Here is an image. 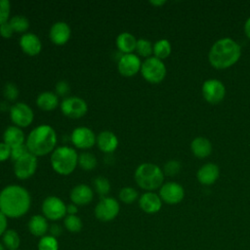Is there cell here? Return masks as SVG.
Instances as JSON below:
<instances>
[{
    "label": "cell",
    "instance_id": "obj_34",
    "mask_svg": "<svg viewBox=\"0 0 250 250\" xmlns=\"http://www.w3.org/2000/svg\"><path fill=\"white\" fill-rule=\"evenodd\" d=\"M119 198L126 204L133 203L138 198V191L131 187L123 188L119 192Z\"/></svg>",
    "mask_w": 250,
    "mask_h": 250
},
{
    "label": "cell",
    "instance_id": "obj_47",
    "mask_svg": "<svg viewBox=\"0 0 250 250\" xmlns=\"http://www.w3.org/2000/svg\"><path fill=\"white\" fill-rule=\"evenodd\" d=\"M149 3L150 4H152V5H154V6H162V5H164L165 3H166V1H164V0H151V1H149Z\"/></svg>",
    "mask_w": 250,
    "mask_h": 250
},
{
    "label": "cell",
    "instance_id": "obj_12",
    "mask_svg": "<svg viewBox=\"0 0 250 250\" xmlns=\"http://www.w3.org/2000/svg\"><path fill=\"white\" fill-rule=\"evenodd\" d=\"M62 111L70 118H80L87 111V104L78 97H68L61 104Z\"/></svg>",
    "mask_w": 250,
    "mask_h": 250
},
{
    "label": "cell",
    "instance_id": "obj_38",
    "mask_svg": "<svg viewBox=\"0 0 250 250\" xmlns=\"http://www.w3.org/2000/svg\"><path fill=\"white\" fill-rule=\"evenodd\" d=\"M10 2L8 0H0V25L8 21L10 15Z\"/></svg>",
    "mask_w": 250,
    "mask_h": 250
},
{
    "label": "cell",
    "instance_id": "obj_35",
    "mask_svg": "<svg viewBox=\"0 0 250 250\" xmlns=\"http://www.w3.org/2000/svg\"><path fill=\"white\" fill-rule=\"evenodd\" d=\"M94 187L96 191L102 196L107 194L110 189V184L104 177H97L94 180Z\"/></svg>",
    "mask_w": 250,
    "mask_h": 250
},
{
    "label": "cell",
    "instance_id": "obj_23",
    "mask_svg": "<svg viewBox=\"0 0 250 250\" xmlns=\"http://www.w3.org/2000/svg\"><path fill=\"white\" fill-rule=\"evenodd\" d=\"M3 139H4V143L7 144L12 148L23 144L24 134L20 127L10 126L5 130L3 134Z\"/></svg>",
    "mask_w": 250,
    "mask_h": 250
},
{
    "label": "cell",
    "instance_id": "obj_17",
    "mask_svg": "<svg viewBox=\"0 0 250 250\" xmlns=\"http://www.w3.org/2000/svg\"><path fill=\"white\" fill-rule=\"evenodd\" d=\"M139 205L141 209L147 214L157 213L162 206V200L159 195L152 191H147L139 199Z\"/></svg>",
    "mask_w": 250,
    "mask_h": 250
},
{
    "label": "cell",
    "instance_id": "obj_24",
    "mask_svg": "<svg viewBox=\"0 0 250 250\" xmlns=\"http://www.w3.org/2000/svg\"><path fill=\"white\" fill-rule=\"evenodd\" d=\"M28 229L31 234L35 236H44L48 230V223L45 217L41 215H34L32 216L27 224Z\"/></svg>",
    "mask_w": 250,
    "mask_h": 250
},
{
    "label": "cell",
    "instance_id": "obj_37",
    "mask_svg": "<svg viewBox=\"0 0 250 250\" xmlns=\"http://www.w3.org/2000/svg\"><path fill=\"white\" fill-rule=\"evenodd\" d=\"M28 152H29V150H28L26 145L22 144V145H20V146H17L15 147L11 148V158H12V160H14L16 162L18 159H20L23 155L27 154Z\"/></svg>",
    "mask_w": 250,
    "mask_h": 250
},
{
    "label": "cell",
    "instance_id": "obj_7",
    "mask_svg": "<svg viewBox=\"0 0 250 250\" xmlns=\"http://www.w3.org/2000/svg\"><path fill=\"white\" fill-rule=\"evenodd\" d=\"M201 93L207 103L217 104L225 99L226 87L223 82L218 79H207L202 84Z\"/></svg>",
    "mask_w": 250,
    "mask_h": 250
},
{
    "label": "cell",
    "instance_id": "obj_42",
    "mask_svg": "<svg viewBox=\"0 0 250 250\" xmlns=\"http://www.w3.org/2000/svg\"><path fill=\"white\" fill-rule=\"evenodd\" d=\"M11 157V147L3 143H0V161H4Z\"/></svg>",
    "mask_w": 250,
    "mask_h": 250
},
{
    "label": "cell",
    "instance_id": "obj_5",
    "mask_svg": "<svg viewBox=\"0 0 250 250\" xmlns=\"http://www.w3.org/2000/svg\"><path fill=\"white\" fill-rule=\"evenodd\" d=\"M51 164L57 173L69 175L78 164V155L76 151L69 146H60L53 151Z\"/></svg>",
    "mask_w": 250,
    "mask_h": 250
},
{
    "label": "cell",
    "instance_id": "obj_28",
    "mask_svg": "<svg viewBox=\"0 0 250 250\" xmlns=\"http://www.w3.org/2000/svg\"><path fill=\"white\" fill-rule=\"evenodd\" d=\"M2 241L9 250H18L21 244L20 235L15 229H7L2 235Z\"/></svg>",
    "mask_w": 250,
    "mask_h": 250
},
{
    "label": "cell",
    "instance_id": "obj_21",
    "mask_svg": "<svg viewBox=\"0 0 250 250\" xmlns=\"http://www.w3.org/2000/svg\"><path fill=\"white\" fill-rule=\"evenodd\" d=\"M20 45L22 51L29 55L35 56L38 55L41 51V41L37 35L33 33H25L20 39Z\"/></svg>",
    "mask_w": 250,
    "mask_h": 250
},
{
    "label": "cell",
    "instance_id": "obj_44",
    "mask_svg": "<svg viewBox=\"0 0 250 250\" xmlns=\"http://www.w3.org/2000/svg\"><path fill=\"white\" fill-rule=\"evenodd\" d=\"M62 229L61 226H59V225H56V224L51 226V229H50V232H51V235H52V236H54V237H57V236H59V235L62 233Z\"/></svg>",
    "mask_w": 250,
    "mask_h": 250
},
{
    "label": "cell",
    "instance_id": "obj_10",
    "mask_svg": "<svg viewBox=\"0 0 250 250\" xmlns=\"http://www.w3.org/2000/svg\"><path fill=\"white\" fill-rule=\"evenodd\" d=\"M159 196L167 204H178L185 197V189L178 183L168 182L160 187Z\"/></svg>",
    "mask_w": 250,
    "mask_h": 250
},
{
    "label": "cell",
    "instance_id": "obj_9",
    "mask_svg": "<svg viewBox=\"0 0 250 250\" xmlns=\"http://www.w3.org/2000/svg\"><path fill=\"white\" fill-rule=\"evenodd\" d=\"M42 212L45 218L57 221L66 214V206L63 201L57 196H48L42 203Z\"/></svg>",
    "mask_w": 250,
    "mask_h": 250
},
{
    "label": "cell",
    "instance_id": "obj_32",
    "mask_svg": "<svg viewBox=\"0 0 250 250\" xmlns=\"http://www.w3.org/2000/svg\"><path fill=\"white\" fill-rule=\"evenodd\" d=\"M38 250H59V242L52 235H44L38 242Z\"/></svg>",
    "mask_w": 250,
    "mask_h": 250
},
{
    "label": "cell",
    "instance_id": "obj_15",
    "mask_svg": "<svg viewBox=\"0 0 250 250\" xmlns=\"http://www.w3.org/2000/svg\"><path fill=\"white\" fill-rule=\"evenodd\" d=\"M140 58L134 54H124L118 62V70L124 76H133L141 70Z\"/></svg>",
    "mask_w": 250,
    "mask_h": 250
},
{
    "label": "cell",
    "instance_id": "obj_22",
    "mask_svg": "<svg viewBox=\"0 0 250 250\" xmlns=\"http://www.w3.org/2000/svg\"><path fill=\"white\" fill-rule=\"evenodd\" d=\"M97 144L99 148L106 153L112 152L118 146V140L116 136L110 131H103L98 135Z\"/></svg>",
    "mask_w": 250,
    "mask_h": 250
},
{
    "label": "cell",
    "instance_id": "obj_19",
    "mask_svg": "<svg viewBox=\"0 0 250 250\" xmlns=\"http://www.w3.org/2000/svg\"><path fill=\"white\" fill-rule=\"evenodd\" d=\"M70 36V28L64 21L54 23L50 29V39L57 45H62L67 42Z\"/></svg>",
    "mask_w": 250,
    "mask_h": 250
},
{
    "label": "cell",
    "instance_id": "obj_14",
    "mask_svg": "<svg viewBox=\"0 0 250 250\" xmlns=\"http://www.w3.org/2000/svg\"><path fill=\"white\" fill-rule=\"evenodd\" d=\"M71 141L78 148H89L94 146L97 139L91 129L87 127H78L72 131Z\"/></svg>",
    "mask_w": 250,
    "mask_h": 250
},
{
    "label": "cell",
    "instance_id": "obj_13",
    "mask_svg": "<svg viewBox=\"0 0 250 250\" xmlns=\"http://www.w3.org/2000/svg\"><path fill=\"white\" fill-rule=\"evenodd\" d=\"M10 117L18 127H26L33 120V111L27 104L17 103L10 108Z\"/></svg>",
    "mask_w": 250,
    "mask_h": 250
},
{
    "label": "cell",
    "instance_id": "obj_11",
    "mask_svg": "<svg viewBox=\"0 0 250 250\" xmlns=\"http://www.w3.org/2000/svg\"><path fill=\"white\" fill-rule=\"evenodd\" d=\"M36 168L37 158L34 154L28 152L15 162L14 171L19 179L24 180L31 177L35 173Z\"/></svg>",
    "mask_w": 250,
    "mask_h": 250
},
{
    "label": "cell",
    "instance_id": "obj_18",
    "mask_svg": "<svg viewBox=\"0 0 250 250\" xmlns=\"http://www.w3.org/2000/svg\"><path fill=\"white\" fill-rule=\"evenodd\" d=\"M92 188L87 185H78L70 191V199L75 205H87L93 199Z\"/></svg>",
    "mask_w": 250,
    "mask_h": 250
},
{
    "label": "cell",
    "instance_id": "obj_39",
    "mask_svg": "<svg viewBox=\"0 0 250 250\" xmlns=\"http://www.w3.org/2000/svg\"><path fill=\"white\" fill-rule=\"evenodd\" d=\"M19 95V91L18 88L15 84L13 83H7L4 87V96L10 100V101H14L17 99Z\"/></svg>",
    "mask_w": 250,
    "mask_h": 250
},
{
    "label": "cell",
    "instance_id": "obj_8",
    "mask_svg": "<svg viewBox=\"0 0 250 250\" xmlns=\"http://www.w3.org/2000/svg\"><path fill=\"white\" fill-rule=\"evenodd\" d=\"M119 203L112 197H103L95 207V216L102 222L113 220L119 213Z\"/></svg>",
    "mask_w": 250,
    "mask_h": 250
},
{
    "label": "cell",
    "instance_id": "obj_48",
    "mask_svg": "<svg viewBox=\"0 0 250 250\" xmlns=\"http://www.w3.org/2000/svg\"><path fill=\"white\" fill-rule=\"evenodd\" d=\"M0 250H4V245L2 243H0Z\"/></svg>",
    "mask_w": 250,
    "mask_h": 250
},
{
    "label": "cell",
    "instance_id": "obj_33",
    "mask_svg": "<svg viewBox=\"0 0 250 250\" xmlns=\"http://www.w3.org/2000/svg\"><path fill=\"white\" fill-rule=\"evenodd\" d=\"M137 53L142 57H148L153 53V45L146 39L141 38L137 40L136 49Z\"/></svg>",
    "mask_w": 250,
    "mask_h": 250
},
{
    "label": "cell",
    "instance_id": "obj_3",
    "mask_svg": "<svg viewBox=\"0 0 250 250\" xmlns=\"http://www.w3.org/2000/svg\"><path fill=\"white\" fill-rule=\"evenodd\" d=\"M57 143L55 130L46 124L34 128L28 135L26 146L30 153L36 155H45L51 152Z\"/></svg>",
    "mask_w": 250,
    "mask_h": 250
},
{
    "label": "cell",
    "instance_id": "obj_26",
    "mask_svg": "<svg viewBox=\"0 0 250 250\" xmlns=\"http://www.w3.org/2000/svg\"><path fill=\"white\" fill-rule=\"evenodd\" d=\"M36 103L41 109L49 111L55 109L58 106L59 100L57 94L52 92H43L37 97Z\"/></svg>",
    "mask_w": 250,
    "mask_h": 250
},
{
    "label": "cell",
    "instance_id": "obj_45",
    "mask_svg": "<svg viewBox=\"0 0 250 250\" xmlns=\"http://www.w3.org/2000/svg\"><path fill=\"white\" fill-rule=\"evenodd\" d=\"M78 209H77V205H75L74 203H71V204H68L66 206V213L68 215H76Z\"/></svg>",
    "mask_w": 250,
    "mask_h": 250
},
{
    "label": "cell",
    "instance_id": "obj_2",
    "mask_svg": "<svg viewBox=\"0 0 250 250\" xmlns=\"http://www.w3.org/2000/svg\"><path fill=\"white\" fill-rule=\"evenodd\" d=\"M241 57V46L230 37L217 40L209 50L208 62L216 69H226L235 64Z\"/></svg>",
    "mask_w": 250,
    "mask_h": 250
},
{
    "label": "cell",
    "instance_id": "obj_41",
    "mask_svg": "<svg viewBox=\"0 0 250 250\" xmlns=\"http://www.w3.org/2000/svg\"><path fill=\"white\" fill-rule=\"evenodd\" d=\"M69 92V86L67 84V82L65 81H60L57 83L56 85V94L57 96H64L66 94H68Z\"/></svg>",
    "mask_w": 250,
    "mask_h": 250
},
{
    "label": "cell",
    "instance_id": "obj_36",
    "mask_svg": "<svg viewBox=\"0 0 250 250\" xmlns=\"http://www.w3.org/2000/svg\"><path fill=\"white\" fill-rule=\"evenodd\" d=\"M181 169H182L181 162L173 159V160H169L165 163L164 168H163V173H164V175L173 177V176L178 175L180 173Z\"/></svg>",
    "mask_w": 250,
    "mask_h": 250
},
{
    "label": "cell",
    "instance_id": "obj_40",
    "mask_svg": "<svg viewBox=\"0 0 250 250\" xmlns=\"http://www.w3.org/2000/svg\"><path fill=\"white\" fill-rule=\"evenodd\" d=\"M13 33H14V30L9 21H6L0 25V34L2 37L10 38L13 35Z\"/></svg>",
    "mask_w": 250,
    "mask_h": 250
},
{
    "label": "cell",
    "instance_id": "obj_20",
    "mask_svg": "<svg viewBox=\"0 0 250 250\" xmlns=\"http://www.w3.org/2000/svg\"><path fill=\"white\" fill-rule=\"evenodd\" d=\"M190 150L195 157L203 159L211 154L212 144L205 137H196L190 143Z\"/></svg>",
    "mask_w": 250,
    "mask_h": 250
},
{
    "label": "cell",
    "instance_id": "obj_31",
    "mask_svg": "<svg viewBox=\"0 0 250 250\" xmlns=\"http://www.w3.org/2000/svg\"><path fill=\"white\" fill-rule=\"evenodd\" d=\"M64 227L70 232H79L82 229V222L76 215H67L64 218Z\"/></svg>",
    "mask_w": 250,
    "mask_h": 250
},
{
    "label": "cell",
    "instance_id": "obj_16",
    "mask_svg": "<svg viewBox=\"0 0 250 250\" xmlns=\"http://www.w3.org/2000/svg\"><path fill=\"white\" fill-rule=\"evenodd\" d=\"M220 176V168L217 164L208 162L202 165L196 173L197 181L203 186L213 185Z\"/></svg>",
    "mask_w": 250,
    "mask_h": 250
},
{
    "label": "cell",
    "instance_id": "obj_25",
    "mask_svg": "<svg viewBox=\"0 0 250 250\" xmlns=\"http://www.w3.org/2000/svg\"><path fill=\"white\" fill-rule=\"evenodd\" d=\"M116 45L121 52L125 54H131V52L136 49L137 39L133 34L129 32H122L117 36Z\"/></svg>",
    "mask_w": 250,
    "mask_h": 250
},
{
    "label": "cell",
    "instance_id": "obj_46",
    "mask_svg": "<svg viewBox=\"0 0 250 250\" xmlns=\"http://www.w3.org/2000/svg\"><path fill=\"white\" fill-rule=\"evenodd\" d=\"M244 32H245V35L247 36V38L250 40V17L246 20V21L244 23Z\"/></svg>",
    "mask_w": 250,
    "mask_h": 250
},
{
    "label": "cell",
    "instance_id": "obj_49",
    "mask_svg": "<svg viewBox=\"0 0 250 250\" xmlns=\"http://www.w3.org/2000/svg\"><path fill=\"white\" fill-rule=\"evenodd\" d=\"M18 250H19V249H18Z\"/></svg>",
    "mask_w": 250,
    "mask_h": 250
},
{
    "label": "cell",
    "instance_id": "obj_29",
    "mask_svg": "<svg viewBox=\"0 0 250 250\" xmlns=\"http://www.w3.org/2000/svg\"><path fill=\"white\" fill-rule=\"evenodd\" d=\"M78 164L84 170H92L97 166V159L90 152H82L78 156Z\"/></svg>",
    "mask_w": 250,
    "mask_h": 250
},
{
    "label": "cell",
    "instance_id": "obj_6",
    "mask_svg": "<svg viewBox=\"0 0 250 250\" xmlns=\"http://www.w3.org/2000/svg\"><path fill=\"white\" fill-rule=\"evenodd\" d=\"M141 72L147 82L155 84L165 78L166 66L161 60L155 57H149L142 63Z\"/></svg>",
    "mask_w": 250,
    "mask_h": 250
},
{
    "label": "cell",
    "instance_id": "obj_4",
    "mask_svg": "<svg viewBox=\"0 0 250 250\" xmlns=\"http://www.w3.org/2000/svg\"><path fill=\"white\" fill-rule=\"evenodd\" d=\"M164 173L153 163H143L135 171V181L137 185L146 190L151 191L163 185Z\"/></svg>",
    "mask_w": 250,
    "mask_h": 250
},
{
    "label": "cell",
    "instance_id": "obj_30",
    "mask_svg": "<svg viewBox=\"0 0 250 250\" xmlns=\"http://www.w3.org/2000/svg\"><path fill=\"white\" fill-rule=\"evenodd\" d=\"M9 22L15 32H24L29 27V21L23 16H15Z\"/></svg>",
    "mask_w": 250,
    "mask_h": 250
},
{
    "label": "cell",
    "instance_id": "obj_43",
    "mask_svg": "<svg viewBox=\"0 0 250 250\" xmlns=\"http://www.w3.org/2000/svg\"><path fill=\"white\" fill-rule=\"evenodd\" d=\"M7 217L0 211V236L7 230Z\"/></svg>",
    "mask_w": 250,
    "mask_h": 250
},
{
    "label": "cell",
    "instance_id": "obj_27",
    "mask_svg": "<svg viewBox=\"0 0 250 250\" xmlns=\"http://www.w3.org/2000/svg\"><path fill=\"white\" fill-rule=\"evenodd\" d=\"M172 52L171 43L167 39H160L153 44V55L159 60L166 59Z\"/></svg>",
    "mask_w": 250,
    "mask_h": 250
},
{
    "label": "cell",
    "instance_id": "obj_1",
    "mask_svg": "<svg viewBox=\"0 0 250 250\" xmlns=\"http://www.w3.org/2000/svg\"><path fill=\"white\" fill-rule=\"evenodd\" d=\"M31 203L28 191L17 185L4 188L0 192V211L9 218H20L29 209Z\"/></svg>",
    "mask_w": 250,
    "mask_h": 250
}]
</instances>
